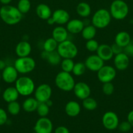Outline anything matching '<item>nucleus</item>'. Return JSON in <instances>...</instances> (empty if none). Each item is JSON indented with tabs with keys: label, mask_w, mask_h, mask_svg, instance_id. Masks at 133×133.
Segmentation results:
<instances>
[{
	"label": "nucleus",
	"mask_w": 133,
	"mask_h": 133,
	"mask_svg": "<svg viewBox=\"0 0 133 133\" xmlns=\"http://www.w3.org/2000/svg\"><path fill=\"white\" fill-rule=\"evenodd\" d=\"M111 48H112V51H113V55H114L123 52L124 48H122V47L119 46V45H118L117 44H116V43L112 44V45H111Z\"/></svg>",
	"instance_id": "a19ab883"
},
{
	"label": "nucleus",
	"mask_w": 133,
	"mask_h": 133,
	"mask_svg": "<svg viewBox=\"0 0 133 133\" xmlns=\"http://www.w3.org/2000/svg\"><path fill=\"white\" fill-rule=\"evenodd\" d=\"M46 21H47V23H48V24L50 25H52L55 24V22H54V20H53V18H52V16H51L50 18H48Z\"/></svg>",
	"instance_id": "a18cd8bd"
},
{
	"label": "nucleus",
	"mask_w": 133,
	"mask_h": 133,
	"mask_svg": "<svg viewBox=\"0 0 133 133\" xmlns=\"http://www.w3.org/2000/svg\"><path fill=\"white\" fill-rule=\"evenodd\" d=\"M14 66L20 74H27L32 72L36 67V62L32 57H18L14 62Z\"/></svg>",
	"instance_id": "0eeeda50"
},
{
	"label": "nucleus",
	"mask_w": 133,
	"mask_h": 133,
	"mask_svg": "<svg viewBox=\"0 0 133 133\" xmlns=\"http://www.w3.org/2000/svg\"><path fill=\"white\" fill-rule=\"evenodd\" d=\"M23 14L13 5H3L0 8V18L6 24L14 25L21 22Z\"/></svg>",
	"instance_id": "f257e3e1"
},
{
	"label": "nucleus",
	"mask_w": 133,
	"mask_h": 133,
	"mask_svg": "<svg viewBox=\"0 0 133 133\" xmlns=\"http://www.w3.org/2000/svg\"><path fill=\"white\" fill-rule=\"evenodd\" d=\"M131 41L130 35L126 31H120L115 36V43L122 48H125Z\"/></svg>",
	"instance_id": "393cba45"
},
{
	"label": "nucleus",
	"mask_w": 133,
	"mask_h": 133,
	"mask_svg": "<svg viewBox=\"0 0 133 133\" xmlns=\"http://www.w3.org/2000/svg\"><path fill=\"white\" fill-rule=\"evenodd\" d=\"M72 91L76 97L80 100L89 97L91 92L89 86L85 82L82 81L75 83Z\"/></svg>",
	"instance_id": "ddd939ff"
},
{
	"label": "nucleus",
	"mask_w": 133,
	"mask_h": 133,
	"mask_svg": "<svg viewBox=\"0 0 133 133\" xmlns=\"http://www.w3.org/2000/svg\"><path fill=\"white\" fill-rule=\"evenodd\" d=\"M1 88H0V94H1Z\"/></svg>",
	"instance_id": "8fccbe9b"
},
{
	"label": "nucleus",
	"mask_w": 133,
	"mask_h": 133,
	"mask_svg": "<svg viewBox=\"0 0 133 133\" xmlns=\"http://www.w3.org/2000/svg\"><path fill=\"white\" fill-rule=\"evenodd\" d=\"M19 93L15 87H9L7 88L3 92L2 97L4 101L6 103L13 102V101H17L19 97Z\"/></svg>",
	"instance_id": "4be33fe9"
},
{
	"label": "nucleus",
	"mask_w": 133,
	"mask_h": 133,
	"mask_svg": "<svg viewBox=\"0 0 133 133\" xmlns=\"http://www.w3.org/2000/svg\"><path fill=\"white\" fill-rule=\"evenodd\" d=\"M47 104V105H48V106L50 107H52V101H51V99H49V100H48V101H46V102H45Z\"/></svg>",
	"instance_id": "de8ad7c7"
},
{
	"label": "nucleus",
	"mask_w": 133,
	"mask_h": 133,
	"mask_svg": "<svg viewBox=\"0 0 133 133\" xmlns=\"http://www.w3.org/2000/svg\"><path fill=\"white\" fill-rule=\"evenodd\" d=\"M7 112L12 116H16L20 112L22 106L17 101L9 103L7 105Z\"/></svg>",
	"instance_id": "2f4dec72"
},
{
	"label": "nucleus",
	"mask_w": 133,
	"mask_h": 133,
	"mask_svg": "<svg viewBox=\"0 0 133 133\" xmlns=\"http://www.w3.org/2000/svg\"><path fill=\"white\" fill-rule=\"evenodd\" d=\"M8 121V116L7 112L2 108H0V126L7 123Z\"/></svg>",
	"instance_id": "58836bf2"
},
{
	"label": "nucleus",
	"mask_w": 133,
	"mask_h": 133,
	"mask_svg": "<svg viewBox=\"0 0 133 133\" xmlns=\"http://www.w3.org/2000/svg\"><path fill=\"white\" fill-rule=\"evenodd\" d=\"M82 38L86 40L94 39L96 35V28L92 24L87 25L83 27L81 32Z\"/></svg>",
	"instance_id": "bb28decb"
},
{
	"label": "nucleus",
	"mask_w": 133,
	"mask_h": 133,
	"mask_svg": "<svg viewBox=\"0 0 133 133\" xmlns=\"http://www.w3.org/2000/svg\"><path fill=\"white\" fill-rule=\"evenodd\" d=\"M74 62L73 59L71 58H63L60 63L61 70L65 72L71 73L74 66Z\"/></svg>",
	"instance_id": "7c9ffc66"
},
{
	"label": "nucleus",
	"mask_w": 133,
	"mask_h": 133,
	"mask_svg": "<svg viewBox=\"0 0 133 133\" xmlns=\"http://www.w3.org/2000/svg\"><path fill=\"white\" fill-rule=\"evenodd\" d=\"M75 80L70 73L61 71L55 77L56 87L63 92H70L75 85Z\"/></svg>",
	"instance_id": "f03ea898"
},
{
	"label": "nucleus",
	"mask_w": 133,
	"mask_h": 133,
	"mask_svg": "<svg viewBox=\"0 0 133 133\" xmlns=\"http://www.w3.org/2000/svg\"><path fill=\"white\" fill-rule=\"evenodd\" d=\"M57 51L62 58H75L78 53V49L76 44L69 40L59 43L57 48Z\"/></svg>",
	"instance_id": "423d86ee"
},
{
	"label": "nucleus",
	"mask_w": 133,
	"mask_h": 133,
	"mask_svg": "<svg viewBox=\"0 0 133 133\" xmlns=\"http://www.w3.org/2000/svg\"><path fill=\"white\" fill-rule=\"evenodd\" d=\"M117 128L121 132H126L130 131L132 128V125L128 121H125V122H122L121 123H119Z\"/></svg>",
	"instance_id": "4c0bfd02"
},
{
	"label": "nucleus",
	"mask_w": 133,
	"mask_h": 133,
	"mask_svg": "<svg viewBox=\"0 0 133 133\" xmlns=\"http://www.w3.org/2000/svg\"><path fill=\"white\" fill-rule=\"evenodd\" d=\"M15 88L20 96L28 97L35 92V84L33 80L29 77L22 76L18 77L15 82Z\"/></svg>",
	"instance_id": "7ed1b4c3"
},
{
	"label": "nucleus",
	"mask_w": 133,
	"mask_h": 133,
	"mask_svg": "<svg viewBox=\"0 0 133 133\" xmlns=\"http://www.w3.org/2000/svg\"><path fill=\"white\" fill-rule=\"evenodd\" d=\"M43 46V50L50 53V52L57 50V46H58V43L52 37L48 38L44 42Z\"/></svg>",
	"instance_id": "c85d7f7f"
},
{
	"label": "nucleus",
	"mask_w": 133,
	"mask_h": 133,
	"mask_svg": "<svg viewBox=\"0 0 133 133\" xmlns=\"http://www.w3.org/2000/svg\"><path fill=\"white\" fill-rule=\"evenodd\" d=\"M112 16L109 10L100 9L96 10L91 18V24L96 29H104L110 25Z\"/></svg>",
	"instance_id": "39448f33"
},
{
	"label": "nucleus",
	"mask_w": 133,
	"mask_h": 133,
	"mask_svg": "<svg viewBox=\"0 0 133 133\" xmlns=\"http://www.w3.org/2000/svg\"><path fill=\"white\" fill-rule=\"evenodd\" d=\"M50 108L46 103L39 102L36 111L40 117H46L50 112Z\"/></svg>",
	"instance_id": "72a5a7b5"
},
{
	"label": "nucleus",
	"mask_w": 133,
	"mask_h": 133,
	"mask_svg": "<svg viewBox=\"0 0 133 133\" xmlns=\"http://www.w3.org/2000/svg\"><path fill=\"white\" fill-rule=\"evenodd\" d=\"M54 133H70L69 130L65 126H59L55 129Z\"/></svg>",
	"instance_id": "79ce46f5"
},
{
	"label": "nucleus",
	"mask_w": 133,
	"mask_h": 133,
	"mask_svg": "<svg viewBox=\"0 0 133 133\" xmlns=\"http://www.w3.org/2000/svg\"><path fill=\"white\" fill-rule=\"evenodd\" d=\"M123 52L129 57H133V41H130V42L124 48Z\"/></svg>",
	"instance_id": "ea45409f"
},
{
	"label": "nucleus",
	"mask_w": 133,
	"mask_h": 133,
	"mask_svg": "<svg viewBox=\"0 0 133 133\" xmlns=\"http://www.w3.org/2000/svg\"><path fill=\"white\" fill-rule=\"evenodd\" d=\"M86 70H87V68H86L85 64L83 63V62H78L74 64V68H73L72 72L75 76L79 77L83 75L86 72Z\"/></svg>",
	"instance_id": "f704fd0d"
},
{
	"label": "nucleus",
	"mask_w": 133,
	"mask_h": 133,
	"mask_svg": "<svg viewBox=\"0 0 133 133\" xmlns=\"http://www.w3.org/2000/svg\"><path fill=\"white\" fill-rule=\"evenodd\" d=\"M31 133H37L36 132H31Z\"/></svg>",
	"instance_id": "3c124183"
},
{
	"label": "nucleus",
	"mask_w": 133,
	"mask_h": 133,
	"mask_svg": "<svg viewBox=\"0 0 133 133\" xmlns=\"http://www.w3.org/2000/svg\"><path fill=\"white\" fill-rule=\"evenodd\" d=\"M32 48L29 42L23 40L17 44L15 48V53L18 57H28L31 54Z\"/></svg>",
	"instance_id": "a211bd4d"
},
{
	"label": "nucleus",
	"mask_w": 133,
	"mask_h": 133,
	"mask_svg": "<svg viewBox=\"0 0 133 133\" xmlns=\"http://www.w3.org/2000/svg\"><path fill=\"white\" fill-rule=\"evenodd\" d=\"M116 70L114 67L110 65H104L97 71V77L102 83L112 82L116 78Z\"/></svg>",
	"instance_id": "6e6552de"
},
{
	"label": "nucleus",
	"mask_w": 133,
	"mask_h": 133,
	"mask_svg": "<svg viewBox=\"0 0 133 133\" xmlns=\"http://www.w3.org/2000/svg\"><path fill=\"white\" fill-rule=\"evenodd\" d=\"M31 6V2L29 0H19L16 7L22 14H25L29 11Z\"/></svg>",
	"instance_id": "473e14b6"
},
{
	"label": "nucleus",
	"mask_w": 133,
	"mask_h": 133,
	"mask_svg": "<svg viewBox=\"0 0 133 133\" xmlns=\"http://www.w3.org/2000/svg\"><path fill=\"white\" fill-rule=\"evenodd\" d=\"M65 111L66 115L74 118L80 114L81 112V106L76 101H69L65 105Z\"/></svg>",
	"instance_id": "412c9836"
},
{
	"label": "nucleus",
	"mask_w": 133,
	"mask_h": 133,
	"mask_svg": "<svg viewBox=\"0 0 133 133\" xmlns=\"http://www.w3.org/2000/svg\"><path fill=\"white\" fill-rule=\"evenodd\" d=\"M127 121L130 123L132 127H133V110L129 112L127 115Z\"/></svg>",
	"instance_id": "37998d69"
},
{
	"label": "nucleus",
	"mask_w": 133,
	"mask_h": 133,
	"mask_svg": "<svg viewBox=\"0 0 133 133\" xmlns=\"http://www.w3.org/2000/svg\"><path fill=\"white\" fill-rule=\"evenodd\" d=\"M130 64V58L124 52L116 55L113 58V64L115 68L119 71H124L129 67Z\"/></svg>",
	"instance_id": "2eb2a0df"
},
{
	"label": "nucleus",
	"mask_w": 133,
	"mask_h": 133,
	"mask_svg": "<svg viewBox=\"0 0 133 133\" xmlns=\"http://www.w3.org/2000/svg\"><path fill=\"white\" fill-rule=\"evenodd\" d=\"M52 18L54 20L55 23L59 25L66 24L70 20L69 13L66 10L61 9H57L53 11V12H52Z\"/></svg>",
	"instance_id": "dca6fc26"
},
{
	"label": "nucleus",
	"mask_w": 133,
	"mask_h": 133,
	"mask_svg": "<svg viewBox=\"0 0 133 133\" xmlns=\"http://www.w3.org/2000/svg\"><path fill=\"white\" fill-rule=\"evenodd\" d=\"M102 90L103 94H104L105 95L110 96V95L113 94V92H114V85L112 82L102 83Z\"/></svg>",
	"instance_id": "e433bc0d"
},
{
	"label": "nucleus",
	"mask_w": 133,
	"mask_h": 133,
	"mask_svg": "<svg viewBox=\"0 0 133 133\" xmlns=\"http://www.w3.org/2000/svg\"><path fill=\"white\" fill-rule=\"evenodd\" d=\"M36 14L40 19L47 20L52 15V12L48 5L44 3H40L37 6Z\"/></svg>",
	"instance_id": "5701e85b"
},
{
	"label": "nucleus",
	"mask_w": 133,
	"mask_h": 133,
	"mask_svg": "<svg viewBox=\"0 0 133 133\" xmlns=\"http://www.w3.org/2000/svg\"><path fill=\"white\" fill-rule=\"evenodd\" d=\"M84 27V22L79 19H70L66 24V29L68 32L73 35L81 33Z\"/></svg>",
	"instance_id": "f3484780"
},
{
	"label": "nucleus",
	"mask_w": 133,
	"mask_h": 133,
	"mask_svg": "<svg viewBox=\"0 0 133 133\" xmlns=\"http://www.w3.org/2000/svg\"><path fill=\"white\" fill-rule=\"evenodd\" d=\"M39 101L35 97H27L22 103V108L25 112L28 113L36 111Z\"/></svg>",
	"instance_id": "b1692460"
},
{
	"label": "nucleus",
	"mask_w": 133,
	"mask_h": 133,
	"mask_svg": "<svg viewBox=\"0 0 133 133\" xmlns=\"http://www.w3.org/2000/svg\"><path fill=\"white\" fill-rule=\"evenodd\" d=\"M96 53V55L104 61H110L114 55L111 45L106 44H100Z\"/></svg>",
	"instance_id": "6ab92c4d"
},
{
	"label": "nucleus",
	"mask_w": 133,
	"mask_h": 133,
	"mask_svg": "<svg viewBox=\"0 0 133 133\" xmlns=\"http://www.w3.org/2000/svg\"><path fill=\"white\" fill-rule=\"evenodd\" d=\"M19 73L14 66L7 65L1 71V78L5 83L7 84L15 83L18 78Z\"/></svg>",
	"instance_id": "4468645a"
},
{
	"label": "nucleus",
	"mask_w": 133,
	"mask_h": 133,
	"mask_svg": "<svg viewBox=\"0 0 133 133\" xmlns=\"http://www.w3.org/2000/svg\"><path fill=\"white\" fill-rule=\"evenodd\" d=\"M82 106L86 110L92 111L96 109L98 107V103L95 99L89 96L82 100Z\"/></svg>",
	"instance_id": "c756f323"
},
{
	"label": "nucleus",
	"mask_w": 133,
	"mask_h": 133,
	"mask_svg": "<svg viewBox=\"0 0 133 133\" xmlns=\"http://www.w3.org/2000/svg\"><path fill=\"white\" fill-rule=\"evenodd\" d=\"M53 123L47 117H40L35 123L34 131L37 133H52Z\"/></svg>",
	"instance_id": "9b49d317"
},
{
	"label": "nucleus",
	"mask_w": 133,
	"mask_h": 133,
	"mask_svg": "<svg viewBox=\"0 0 133 133\" xmlns=\"http://www.w3.org/2000/svg\"><path fill=\"white\" fill-rule=\"evenodd\" d=\"M7 66L5 61L0 59V71H2L5 69V68Z\"/></svg>",
	"instance_id": "c03bdc74"
},
{
	"label": "nucleus",
	"mask_w": 133,
	"mask_h": 133,
	"mask_svg": "<svg viewBox=\"0 0 133 133\" xmlns=\"http://www.w3.org/2000/svg\"><path fill=\"white\" fill-rule=\"evenodd\" d=\"M1 79H2V78H1V73L0 72V81H1Z\"/></svg>",
	"instance_id": "09e8293b"
},
{
	"label": "nucleus",
	"mask_w": 133,
	"mask_h": 133,
	"mask_svg": "<svg viewBox=\"0 0 133 133\" xmlns=\"http://www.w3.org/2000/svg\"><path fill=\"white\" fill-rule=\"evenodd\" d=\"M103 126L108 130H115L118 127L119 118L116 113L112 111L105 112L102 118Z\"/></svg>",
	"instance_id": "9d476101"
},
{
	"label": "nucleus",
	"mask_w": 133,
	"mask_h": 133,
	"mask_svg": "<svg viewBox=\"0 0 133 133\" xmlns=\"http://www.w3.org/2000/svg\"><path fill=\"white\" fill-rule=\"evenodd\" d=\"M52 95V89L50 86L46 83L40 84L35 90V98L39 102H46L50 99Z\"/></svg>",
	"instance_id": "1a4fd4ad"
},
{
	"label": "nucleus",
	"mask_w": 133,
	"mask_h": 133,
	"mask_svg": "<svg viewBox=\"0 0 133 133\" xmlns=\"http://www.w3.org/2000/svg\"><path fill=\"white\" fill-rule=\"evenodd\" d=\"M84 64L87 70L94 72H97L104 65V61L97 55H91L86 58Z\"/></svg>",
	"instance_id": "f8f14e48"
},
{
	"label": "nucleus",
	"mask_w": 133,
	"mask_h": 133,
	"mask_svg": "<svg viewBox=\"0 0 133 133\" xmlns=\"http://www.w3.org/2000/svg\"><path fill=\"white\" fill-rule=\"evenodd\" d=\"M110 13L112 18L116 20H122L128 16L129 8L128 5L123 0H114L111 3Z\"/></svg>",
	"instance_id": "20e7f679"
},
{
	"label": "nucleus",
	"mask_w": 133,
	"mask_h": 133,
	"mask_svg": "<svg viewBox=\"0 0 133 133\" xmlns=\"http://www.w3.org/2000/svg\"><path fill=\"white\" fill-rule=\"evenodd\" d=\"M11 1L12 0H0V3L3 4V5H9V3H10Z\"/></svg>",
	"instance_id": "49530a36"
},
{
	"label": "nucleus",
	"mask_w": 133,
	"mask_h": 133,
	"mask_svg": "<svg viewBox=\"0 0 133 133\" xmlns=\"http://www.w3.org/2000/svg\"><path fill=\"white\" fill-rule=\"evenodd\" d=\"M99 45L100 44H99V42L96 40L91 39V40H89L86 41L85 46H86V49L88 51L91 52V53H94V52L96 51Z\"/></svg>",
	"instance_id": "c9c22d12"
},
{
	"label": "nucleus",
	"mask_w": 133,
	"mask_h": 133,
	"mask_svg": "<svg viewBox=\"0 0 133 133\" xmlns=\"http://www.w3.org/2000/svg\"><path fill=\"white\" fill-rule=\"evenodd\" d=\"M62 59L63 58H61V56L59 55L58 52L56 50L54 51L48 53L46 58V61L52 66H57V65L60 64Z\"/></svg>",
	"instance_id": "cd10ccee"
},
{
	"label": "nucleus",
	"mask_w": 133,
	"mask_h": 133,
	"mask_svg": "<svg viewBox=\"0 0 133 133\" xmlns=\"http://www.w3.org/2000/svg\"><path fill=\"white\" fill-rule=\"evenodd\" d=\"M76 10L78 16L83 18L89 16L91 13V6L87 3L86 2H81L78 3L76 6Z\"/></svg>",
	"instance_id": "a878e982"
},
{
	"label": "nucleus",
	"mask_w": 133,
	"mask_h": 133,
	"mask_svg": "<svg viewBox=\"0 0 133 133\" xmlns=\"http://www.w3.org/2000/svg\"><path fill=\"white\" fill-rule=\"evenodd\" d=\"M52 38L57 43H61L62 42L67 40L69 36V32L66 30V27L62 25H58L55 27L52 31Z\"/></svg>",
	"instance_id": "aec40b11"
}]
</instances>
